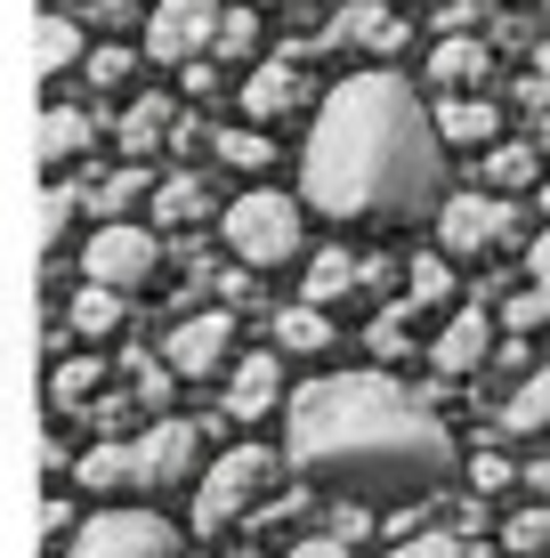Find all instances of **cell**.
<instances>
[{"label": "cell", "instance_id": "6da1fadb", "mask_svg": "<svg viewBox=\"0 0 550 558\" xmlns=\"http://www.w3.org/2000/svg\"><path fill=\"white\" fill-rule=\"evenodd\" d=\"M283 461L340 502H438L462 470L453 429L421 389L389 373H316L292 389Z\"/></svg>", "mask_w": 550, "mask_h": 558}, {"label": "cell", "instance_id": "7a4b0ae2", "mask_svg": "<svg viewBox=\"0 0 550 558\" xmlns=\"http://www.w3.org/2000/svg\"><path fill=\"white\" fill-rule=\"evenodd\" d=\"M300 195L340 227H413L445 203V146L405 73H349L325 89L300 154Z\"/></svg>", "mask_w": 550, "mask_h": 558}, {"label": "cell", "instance_id": "3957f363", "mask_svg": "<svg viewBox=\"0 0 550 558\" xmlns=\"http://www.w3.org/2000/svg\"><path fill=\"white\" fill-rule=\"evenodd\" d=\"M203 477V421H146L130 446H98L82 453V470H73V486L82 494H179Z\"/></svg>", "mask_w": 550, "mask_h": 558}, {"label": "cell", "instance_id": "277c9868", "mask_svg": "<svg viewBox=\"0 0 550 558\" xmlns=\"http://www.w3.org/2000/svg\"><path fill=\"white\" fill-rule=\"evenodd\" d=\"M219 235H227V252H235V267H292V259H308V219H300V203L292 195H276V186H252V195H235L219 210Z\"/></svg>", "mask_w": 550, "mask_h": 558}, {"label": "cell", "instance_id": "5b68a950", "mask_svg": "<svg viewBox=\"0 0 550 558\" xmlns=\"http://www.w3.org/2000/svg\"><path fill=\"white\" fill-rule=\"evenodd\" d=\"M276 477H283V453L276 446H227L211 470L195 477V526L203 534H227L235 518H252L276 494Z\"/></svg>", "mask_w": 550, "mask_h": 558}, {"label": "cell", "instance_id": "8992f818", "mask_svg": "<svg viewBox=\"0 0 550 558\" xmlns=\"http://www.w3.org/2000/svg\"><path fill=\"white\" fill-rule=\"evenodd\" d=\"M526 210L502 195H445L438 203V259H494L518 243Z\"/></svg>", "mask_w": 550, "mask_h": 558}, {"label": "cell", "instance_id": "52a82bcc", "mask_svg": "<svg viewBox=\"0 0 550 558\" xmlns=\"http://www.w3.org/2000/svg\"><path fill=\"white\" fill-rule=\"evenodd\" d=\"M57 558H186V543L155 510H98V518H82V534Z\"/></svg>", "mask_w": 550, "mask_h": 558}, {"label": "cell", "instance_id": "ba28073f", "mask_svg": "<svg viewBox=\"0 0 550 558\" xmlns=\"http://www.w3.org/2000/svg\"><path fill=\"white\" fill-rule=\"evenodd\" d=\"M82 276L98 283V292L130 300V292H146V283L162 276V243L146 235V219H130V227H98V235L82 243Z\"/></svg>", "mask_w": 550, "mask_h": 558}, {"label": "cell", "instance_id": "9c48e42d", "mask_svg": "<svg viewBox=\"0 0 550 558\" xmlns=\"http://www.w3.org/2000/svg\"><path fill=\"white\" fill-rule=\"evenodd\" d=\"M219 33V0H155L146 9V57L155 65H203Z\"/></svg>", "mask_w": 550, "mask_h": 558}, {"label": "cell", "instance_id": "30bf717a", "mask_svg": "<svg viewBox=\"0 0 550 558\" xmlns=\"http://www.w3.org/2000/svg\"><path fill=\"white\" fill-rule=\"evenodd\" d=\"M227 356H235V316H227V307H203V316L170 324V340H162V373L170 380H211Z\"/></svg>", "mask_w": 550, "mask_h": 558}, {"label": "cell", "instance_id": "8fae6325", "mask_svg": "<svg viewBox=\"0 0 550 558\" xmlns=\"http://www.w3.org/2000/svg\"><path fill=\"white\" fill-rule=\"evenodd\" d=\"M308 98H316V89H308V65H292V57H259L235 106H243V130H283Z\"/></svg>", "mask_w": 550, "mask_h": 558}, {"label": "cell", "instance_id": "7c38bea8", "mask_svg": "<svg viewBox=\"0 0 550 558\" xmlns=\"http://www.w3.org/2000/svg\"><path fill=\"white\" fill-rule=\"evenodd\" d=\"M429 364H438L445 380H469V373H486V364H494V316H486V307L469 300L462 316H453L445 332H438V349H429Z\"/></svg>", "mask_w": 550, "mask_h": 558}, {"label": "cell", "instance_id": "4fadbf2b", "mask_svg": "<svg viewBox=\"0 0 550 558\" xmlns=\"http://www.w3.org/2000/svg\"><path fill=\"white\" fill-rule=\"evenodd\" d=\"M276 397H283V356L276 349H259V356H235V373H227V429L235 421H268L276 413Z\"/></svg>", "mask_w": 550, "mask_h": 558}, {"label": "cell", "instance_id": "5bb4252c", "mask_svg": "<svg viewBox=\"0 0 550 558\" xmlns=\"http://www.w3.org/2000/svg\"><path fill=\"white\" fill-rule=\"evenodd\" d=\"M170 122H179V98H155V89H146V98H130L122 122H113V146H122V162L146 170V162L170 146Z\"/></svg>", "mask_w": 550, "mask_h": 558}, {"label": "cell", "instance_id": "9a60e30c", "mask_svg": "<svg viewBox=\"0 0 550 558\" xmlns=\"http://www.w3.org/2000/svg\"><path fill=\"white\" fill-rule=\"evenodd\" d=\"M146 195H155V170H106V179H82V195H73V203H89V210H98V227H130V219H138V210H146Z\"/></svg>", "mask_w": 550, "mask_h": 558}, {"label": "cell", "instance_id": "2e32d148", "mask_svg": "<svg viewBox=\"0 0 550 558\" xmlns=\"http://www.w3.org/2000/svg\"><path fill=\"white\" fill-rule=\"evenodd\" d=\"M478 179H486V195H535L542 186V146H526V138H494L478 154Z\"/></svg>", "mask_w": 550, "mask_h": 558}, {"label": "cell", "instance_id": "e0dca14e", "mask_svg": "<svg viewBox=\"0 0 550 558\" xmlns=\"http://www.w3.org/2000/svg\"><path fill=\"white\" fill-rule=\"evenodd\" d=\"M486 73H494V49H486L478 33H462V41H438V49H429V82H438L445 98H478Z\"/></svg>", "mask_w": 550, "mask_h": 558}, {"label": "cell", "instance_id": "ac0fdd59", "mask_svg": "<svg viewBox=\"0 0 550 558\" xmlns=\"http://www.w3.org/2000/svg\"><path fill=\"white\" fill-rule=\"evenodd\" d=\"M429 130H438V146H478L486 154L502 138V113H494V98H438Z\"/></svg>", "mask_w": 550, "mask_h": 558}, {"label": "cell", "instance_id": "d6986e66", "mask_svg": "<svg viewBox=\"0 0 550 558\" xmlns=\"http://www.w3.org/2000/svg\"><path fill=\"white\" fill-rule=\"evenodd\" d=\"M146 219H155V227H203V219H211V170H179V179H162L155 195H146Z\"/></svg>", "mask_w": 550, "mask_h": 558}, {"label": "cell", "instance_id": "ffe728a7", "mask_svg": "<svg viewBox=\"0 0 550 558\" xmlns=\"http://www.w3.org/2000/svg\"><path fill=\"white\" fill-rule=\"evenodd\" d=\"M98 146V122H89L82 106H49V122H41V162H49V179H73V162Z\"/></svg>", "mask_w": 550, "mask_h": 558}, {"label": "cell", "instance_id": "44dd1931", "mask_svg": "<svg viewBox=\"0 0 550 558\" xmlns=\"http://www.w3.org/2000/svg\"><path fill=\"white\" fill-rule=\"evenodd\" d=\"M268 349H283V356H325L332 349V316H316V307H276L268 316Z\"/></svg>", "mask_w": 550, "mask_h": 558}, {"label": "cell", "instance_id": "7402d4cb", "mask_svg": "<svg viewBox=\"0 0 550 558\" xmlns=\"http://www.w3.org/2000/svg\"><path fill=\"white\" fill-rule=\"evenodd\" d=\"M542 429H550V364L526 373L518 389H510V405L494 413V437H542Z\"/></svg>", "mask_w": 550, "mask_h": 558}, {"label": "cell", "instance_id": "603a6c76", "mask_svg": "<svg viewBox=\"0 0 550 558\" xmlns=\"http://www.w3.org/2000/svg\"><path fill=\"white\" fill-rule=\"evenodd\" d=\"M122 324H130V300H113V292L89 283V292L65 300V332L57 340H106V332H122Z\"/></svg>", "mask_w": 550, "mask_h": 558}, {"label": "cell", "instance_id": "cb8c5ba5", "mask_svg": "<svg viewBox=\"0 0 550 558\" xmlns=\"http://www.w3.org/2000/svg\"><path fill=\"white\" fill-rule=\"evenodd\" d=\"M33 65H41L49 82H57V73H73V65H82V25H73L65 9H49L41 25H33Z\"/></svg>", "mask_w": 550, "mask_h": 558}, {"label": "cell", "instance_id": "d4e9b609", "mask_svg": "<svg viewBox=\"0 0 550 558\" xmlns=\"http://www.w3.org/2000/svg\"><path fill=\"white\" fill-rule=\"evenodd\" d=\"M356 292V259L349 252H308V283H300V307H316L325 316L332 300H349Z\"/></svg>", "mask_w": 550, "mask_h": 558}, {"label": "cell", "instance_id": "484cf974", "mask_svg": "<svg viewBox=\"0 0 550 558\" xmlns=\"http://www.w3.org/2000/svg\"><path fill=\"white\" fill-rule=\"evenodd\" d=\"M98 380H106V356H57V373H49V397H57V413H82L89 397H98Z\"/></svg>", "mask_w": 550, "mask_h": 558}, {"label": "cell", "instance_id": "4316f807", "mask_svg": "<svg viewBox=\"0 0 550 558\" xmlns=\"http://www.w3.org/2000/svg\"><path fill=\"white\" fill-rule=\"evenodd\" d=\"M122 380H130L122 397H130L138 413H155V421H162V405H170V389H179V380L162 373V356H146V349H138V356H122Z\"/></svg>", "mask_w": 550, "mask_h": 558}, {"label": "cell", "instance_id": "83f0119b", "mask_svg": "<svg viewBox=\"0 0 550 558\" xmlns=\"http://www.w3.org/2000/svg\"><path fill=\"white\" fill-rule=\"evenodd\" d=\"M203 154H219L227 170H268L276 162V138H268V130H211V146H203Z\"/></svg>", "mask_w": 550, "mask_h": 558}, {"label": "cell", "instance_id": "f1b7e54d", "mask_svg": "<svg viewBox=\"0 0 550 558\" xmlns=\"http://www.w3.org/2000/svg\"><path fill=\"white\" fill-rule=\"evenodd\" d=\"M453 300V259H438V252H421L405 267V307H445Z\"/></svg>", "mask_w": 550, "mask_h": 558}, {"label": "cell", "instance_id": "f546056e", "mask_svg": "<svg viewBox=\"0 0 550 558\" xmlns=\"http://www.w3.org/2000/svg\"><path fill=\"white\" fill-rule=\"evenodd\" d=\"M82 82H89V89H130V82H138V49H122V41L89 49V57H82Z\"/></svg>", "mask_w": 550, "mask_h": 558}, {"label": "cell", "instance_id": "4dcf8cb0", "mask_svg": "<svg viewBox=\"0 0 550 558\" xmlns=\"http://www.w3.org/2000/svg\"><path fill=\"white\" fill-rule=\"evenodd\" d=\"M365 349H372V356H381V364L413 349V307H405V300H389V307H381V316H372V332H365Z\"/></svg>", "mask_w": 550, "mask_h": 558}, {"label": "cell", "instance_id": "1f68e13d", "mask_svg": "<svg viewBox=\"0 0 550 558\" xmlns=\"http://www.w3.org/2000/svg\"><path fill=\"white\" fill-rule=\"evenodd\" d=\"M259 49V16L252 9H219V33H211V65H227V57H252Z\"/></svg>", "mask_w": 550, "mask_h": 558}, {"label": "cell", "instance_id": "d6a6232c", "mask_svg": "<svg viewBox=\"0 0 550 558\" xmlns=\"http://www.w3.org/2000/svg\"><path fill=\"white\" fill-rule=\"evenodd\" d=\"M130 421H138L130 397H89V405H82V429H98L106 446H130Z\"/></svg>", "mask_w": 550, "mask_h": 558}, {"label": "cell", "instance_id": "836d02e7", "mask_svg": "<svg viewBox=\"0 0 550 558\" xmlns=\"http://www.w3.org/2000/svg\"><path fill=\"white\" fill-rule=\"evenodd\" d=\"M502 550L510 558H550V510H518L502 526Z\"/></svg>", "mask_w": 550, "mask_h": 558}, {"label": "cell", "instance_id": "e575fe53", "mask_svg": "<svg viewBox=\"0 0 550 558\" xmlns=\"http://www.w3.org/2000/svg\"><path fill=\"white\" fill-rule=\"evenodd\" d=\"M542 324H550V300L535 292V283H526V292H510V300H502V332H510V340H535Z\"/></svg>", "mask_w": 550, "mask_h": 558}, {"label": "cell", "instance_id": "d590c367", "mask_svg": "<svg viewBox=\"0 0 550 558\" xmlns=\"http://www.w3.org/2000/svg\"><path fill=\"white\" fill-rule=\"evenodd\" d=\"M502 486H518V470L486 446V453H469V502H486V494H502Z\"/></svg>", "mask_w": 550, "mask_h": 558}, {"label": "cell", "instance_id": "8d00e7d4", "mask_svg": "<svg viewBox=\"0 0 550 558\" xmlns=\"http://www.w3.org/2000/svg\"><path fill=\"white\" fill-rule=\"evenodd\" d=\"M203 292H219L211 307H227V316H243V307H259V283H252V267H227V276H211Z\"/></svg>", "mask_w": 550, "mask_h": 558}, {"label": "cell", "instance_id": "74e56055", "mask_svg": "<svg viewBox=\"0 0 550 558\" xmlns=\"http://www.w3.org/2000/svg\"><path fill=\"white\" fill-rule=\"evenodd\" d=\"M381 558H478V550H469L462 534H405V543L381 550Z\"/></svg>", "mask_w": 550, "mask_h": 558}, {"label": "cell", "instance_id": "f35d334b", "mask_svg": "<svg viewBox=\"0 0 550 558\" xmlns=\"http://www.w3.org/2000/svg\"><path fill=\"white\" fill-rule=\"evenodd\" d=\"M325 543H340V550H365L372 543V518H365V502H332V534Z\"/></svg>", "mask_w": 550, "mask_h": 558}, {"label": "cell", "instance_id": "ab89813d", "mask_svg": "<svg viewBox=\"0 0 550 558\" xmlns=\"http://www.w3.org/2000/svg\"><path fill=\"white\" fill-rule=\"evenodd\" d=\"M510 98H518V113H526V130H535V146L550 138V82H535V73H526L518 89H510Z\"/></svg>", "mask_w": 550, "mask_h": 558}, {"label": "cell", "instance_id": "60d3db41", "mask_svg": "<svg viewBox=\"0 0 550 558\" xmlns=\"http://www.w3.org/2000/svg\"><path fill=\"white\" fill-rule=\"evenodd\" d=\"M356 292H396V300H405V267H396L389 252H372V259H356Z\"/></svg>", "mask_w": 550, "mask_h": 558}, {"label": "cell", "instance_id": "b9f144b4", "mask_svg": "<svg viewBox=\"0 0 550 558\" xmlns=\"http://www.w3.org/2000/svg\"><path fill=\"white\" fill-rule=\"evenodd\" d=\"M89 25H98V33H130V25H146V0H89Z\"/></svg>", "mask_w": 550, "mask_h": 558}, {"label": "cell", "instance_id": "7bdbcfd3", "mask_svg": "<svg viewBox=\"0 0 550 558\" xmlns=\"http://www.w3.org/2000/svg\"><path fill=\"white\" fill-rule=\"evenodd\" d=\"M535 16H494V33H486V49H535Z\"/></svg>", "mask_w": 550, "mask_h": 558}, {"label": "cell", "instance_id": "ee69618b", "mask_svg": "<svg viewBox=\"0 0 550 558\" xmlns=\"http://www.w3.org/2000/svg\"><path fill=\"white\" fill-rule=\"evenodd\" d=\"M478 16H486L478 0H438V41H462V33L478 25Z\"/></svg>", "mask_w": 550, "mask_h": 558}, {"label": "cell", "instance_id": "f6af8a7d", "mask_svg": "<svg viewBox=\"0 0 550 558\" xmlns=\"http://www.w3.org/2000/svg\"><path fill=\"white\" fill-rule=\"evenodd\" d=\"M203 146H211V130H203L195 113H179V122H170V154H179V162H195Z\"/></svg>", "mask_w": 550, "mask_h": 558}, {"label": "cell", "instance_id": "bcb514c9", "mask_svg": "<svg viewBox=\"0 0 550 558\" xmlns=\"http://www.w3.org/2000/svg\"><path fill=\"white\" fill-rule=\"evenodd\" d=\"M186 73V98H219V65L203 57V65H179Z\"/></svg>", "mask_w": 550, "mask_h": 558}, {"label": "cell", "instance_id": "7dc6e473", "mask_svg": "<svg viewBox=\"0 0 550 558\" xmlns=\"http://www.w3.org/2000/svg\"><path fill=\"white\" fill-rule=\"evenodd\" d=\"M526 267H535V292L550 300V227H542V235H535V252H526Z\"/></svg>", "mask_w": 550, "mask_h": 558}, {"label": "cell", "instance_id": "c3c4849f", "mask_svg": "<svg viewBox=\"0 0 550 558\" xmlns=\"http://www.w3.org/2000/svg\"><path fill=\"white\" fill-rule=\"evenodd\" d=\"M49 543H57V550L73 543V502H65V494H57V502H49Z\"/></svg>", "mask_w": 550, "mask_h": 558}, {"label": "cell", "instance_id": "681fc988", "mask_svg": "<svg viewBox=\"0 0 550 558\" xmlns=\"http://www.w3.org/2000/svg\"><path fill=\"white\" fill-rule=\"evenodd\" d=\"M494 364H502V373H526L535 356H526V340H494Z\"/></svg>", "mask_w": 550, "mask_h": 558}, {"label": "cell", "instance_id": "f907efd6", "mask_svg": "<svg viewBox=\"0 0 550 558\" xmlns=\"http://www.w3.org/2000/svg\"><path fill=\"white\" fill-rule=\"evenodd\" d=\"M283 558H349V550H340V543H325V534H308V543H292Z\"/></svg>", "mask_w": 550, "mask_h": 558}, {"label": "cell", "instance_id": "816d5d0a", "mask_svg": "<svg viewBox=\"0 0 550 558\" xmlns=\"http://www.w3.org/2000/svg\"><path fill=\"white\" fill-rule=\"evenodd\" d=\"M518 486H535V510H550V461H535V470H526Z\"/></svg>", "mask_w": 550, "mask_h": 558}, {"label": "cell", "instance_id": "f5cc1de1", "mask_svg": "<svg viewBox=\"0 0 550 558\" xmlns=\"http://www.w3.org/2000/svg\"><path fill=\"white\" fill-rule=\"evenodd\" d=\"M259 9H283V16H308L316 0H259Z\"/></svg>", "mask_w": 550, "mask_h": 558}, {"label": "cell", "instance_id": "db71d44e", "mask_svg": "<svg viewBox=\"0 0 550 558\" xmlns=\"http://www.w3.org/2000/svg\"><path fill=\"white\" fill-rule=\"evenodd\" d=\"M535 82H550V33L535 41Z\"/></svg>", "mask_w": 550, "mask_h": 558}, {"label": "cell", "instance_id": "11a10c76", "mask_svg": "<svg viewBox=\"0 0 550 558\" xmlns=\"http://www.w3.org/2000/svg\"><path fill=\"white\" fill-rule=\"evenodd\" d=\"M227 558H268V550H252V543H243V550H227Z\"/></svg>", "mask_w": 550, "mask_h": 558}, {"label": "cell", "instance_id": "9f6ffc18", "mask_svg": "<svg viewBox=\"0 0 550 558\" xmlns=\"http://www.w3.org/2000/svg\"><path fill=\"white\" fill-rule=\"evenodd\" d=\"M542 210H550V179H542Z\"/></svg>", "mask_w": 550, "mask_h": 558}, {"label": "cell", "instance_id": "6f0895ef", "mask_svg": "<svg viewBox=\"0 0 550 558\" xmlns=\"http://www.w3.org/2000/svg\"><path fill=\"white\" fill-rule=\"evenodd\" d=\"M542 9H550V0H542Z\"/></svg>", "mask_w": 550, "mask_h": 558}]
</instances>
